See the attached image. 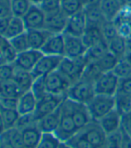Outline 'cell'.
<instances>
[{
	"label": "cell",
	"mask_w": 131,
	"mask_h": 148,
	"mask_svg": "<svg viewBox=\"0 0 131 148\" xmlns=\"http://www.w3.org/2000/svg\"><path fill=\"white\" fill-rule=\"evenodd\" d=\"M88 63L89 61L86 55L76 58L63 57L60 63L58 70L64 75L72 84L81 79L85 68Z\"/></svg>",
	"instance_id": "6da1fadb"
},
{
	"label": "cell",
	"mask_w": 131,
	"mask_h": 148,
	"mask_svg": "<svg viewBox=\"0 0 131 148\" xmlns=\"http://www.w3.org/2000/svg\"><path fill=\"white\" fill-rule=\"evenodd\" d=\"M122 131V142L121 148H131V135L121 127Z\"/></svg>",
	"instance_id": "f907efd6"
},
{
	"label": "cell",
	"mask_w": 131,
	"mask_h": 148,
	"mask_svg": "<svg viewBox=\"0 0 131 148\" xmlns=\"http://www.w3.org/2000/svg\"><path fill=\"white\" fill-rule=\"evenodd\" d=\"M116 110L123 116L131 111V95L122 92H117L115 95Z\"/></svg>",
	"instance_id": "836d02e7"
},
{
	"label": "cell",
	"mask_w": 131,
	"mask_h": 148,
	"mask_svg": "<svg viewBox=\"0 0 131 148\" xmlns=\"http://www.w3.org/2000/svg\"><path fill=\"white\" fill-rule=\"evenodd\" d=\"M95 94L97 93L95 90V83L81 78L71 85L66 93V98L87 105L95 96Z\"/></svg>",
	"instance_id": "7a4b0ae2"
},
{
	"label": "cell",
	"mask_w": 131,
	"mask_h": 148,
	"mask_svg": "<svg viewBox=\"0 0 131 148\" xmlns=\"http://www.w3.org/2000/svg\"><path fill=\"white\" fill-rule=\"evenodd\" d=\"M108 51V42L105 40H103L87 49L86 57L87 58L89 62L97 61L103 55H105Z\"/></svg>",
	"instance_id": "4316f807"
},
{
	"label": "cell",
	"mask_w": 131,
	"mask_h": 148,
	"mask_svg": "<svg viewBox=\"0 0 131 148\" xmlns=\"http://www.w3.org/2000/svg\"><path fill=\"white\" fill-rule=\"evenodd\" d=\"M102 0H81L84 8L86 7H94L100 6Z\"/></svg>",
	"instance_id": "db71d44e"
},
{
	"label": "cell",
	"mask_w": 131,
	"mask_h": 148,
	"mask_svg": "<svg viewBox=\"0 0 131 148\" xmlns=\"http://www.w3.org/2000/svg\"><path fill=\"white\" fill-rule=\"evenodd\" d=\"M102 32L103 36L107 42L114 39L119 35L118 29L115 22L112 21H105L102 25Z\"/></svg>",
	"instance_id": "f35d334b"
},
{
	"label": "cell",
	"mask_w": 131,
	"mask_h": 148,
	"mask_svg": "<svg viewBox=\"0 0 131 148\" xmlns=\"http://www.w3.org/2000/svg\"><path fill=\"white\" fill-rule=\"evenodd\" d=\"M102 74L103 72L100 69V67L98 66V65L97 64V62H95V61L89 62L84 70L82 79L95 83L100 77Z\"/></svg>",
	"instance_id": "d590c367"
},
{
	"label": "cell",
	"mask_w": 131,
	"mask_h": 148,
	"mask_svg": "<svg viewBox=\"0 0 131 148\" xmlns=\"http://www.w3.org/2000/svg\"><path fill=\"white\" fill-rule=\"evenodd\" d=\"M25 32H26V28L22 21V18L12 16L10 18L9 24L7 26V29L5 34L1 37L5 38L7 40H10L13 38L24 33Z\"/></svg>",
	"instance_id": "d4e9b609"
},
{
	"label": "cell",
	"mask_w": 131,
	"mask_h": 148,
	"mask_svg": "<svg viewBox=\"0 0 131 148\" xmlns=\"http://www.w3.org/2000/svg\"><path fill=\"white\" fill-rule=\"evenodd\" d=\"M45 84L47 93L55 95H64L71 87L72 83L58 69L45 77Z\"/></svg>",
	"instance_id": "8992f818"
},
{
	"label": "cell",
	"mask_w": 131,
	"mask_h": 148,
	"mask_svg": "<svg viewBox=\"0 0 131 148\" xmlns=\"http://www.w3.org/2000/svg\"><path fill=\"white\" fill-rule=\"evenodd\" d=\"M15 66L14 63H5L0 65V82L12 80Z\"/></svg>",
	"instance_id": "f6af8a7d"
},
{
	"label": "cell",
	"mask_w": 131,
	"mask_h": 148,
	"mask_svg": "<svg viewBox=\"0 0 131 148\" xmlns=\"http://www.w3.org/2000/svg\"><path fill=\"white\" fill-rule=\"evenodd\" d=\"M124 58L127 60L128 61V63L131 66V51H129V50H128V52L126 53V55H125V57H124Z\"/></svg>",
	"instance_id": "6f0895ef"
},
{
	"label": "cell",
	"mask_w": 131,
	"mask_h": 148,
	"mask_svg": "<svg viewBox=\"0 0 131 148\" xmlns=\"http://www.w3.org/2000/svg\"><path fill=\"white\" fill-rule=\"evenodd\" d=\"M40 51L43 55L64 57V34H51Z\"/></svg>",
	"instance_id": "9a60e30c"
},
{
	"label": "cell",
	"mask_w": 131,
	"mask_h": 148,
	"mask_svg": "<svg viewBox=\"0 0 131 148\" xmlns=\"http://www.w3.org/2000/svg\"><path fill=\"white\" fill-rule=\"evenodd\" d=\"M11 7L9 0H0V18L11 17Z\"/></svg>",
	"instance_id": "c3c4849f"
},
{
	"label": "cell",
	"mask_w": 131,
	"mask_h": 148,
	"mask_svg": "<svg viewBox=\"0 0 131 148\" xmlns=\"http://www.w3.org/2000/svg\"><path fill=\"white\" fill-rule=\"evenodd\" d=\"M84 12L86 17L87 25H98L102 26L103 23L105 22V18L101 11L100 6L94 7H86L84 8Z\"/></svg>",
	"instance_id": "f1b7e54d"
},
{
	"label": "cell",
	"mask_w": 131,
	"mask_h": 148,
	"mask_svg": "<svg viewBox=\"0 0 131 148\" xmlns=\"http://www.w3.org/2000/svg\"><path fill=\"white\" fill-rule=\"evenodd\" d=\"M108 48L109 51L115 55L119 59L123 58L128 52V40L118 35L108 42Z\"/></svg>",
	"instance_id": "484cf974"
},
{
	"label": "cell",
	"mask_w": 131,
	"mask_h": 148,
	"mask_svg": "<svg viewBox=\"0 0 131 148\" xmlns=\"http://www.w3.org/2000/svg\"><path fill=\"white\" fill-rule=\"evenodd\" d=\"M80 131L84 134L94 148H105L107 135L104 133L98 121L93 120L90 124L81 129Z\"/></svg>",
	"instance_id": "8fae6325"
},
{
	"label": "cell",
	"mask_w": 131,
	"mask_h": 148,
	"mask_svg": "<svg viewBox=\"0 0 131 148\" xmlns=\"http://www.w3.org/2000/svg\"><path fill=\"white\" fill-rule=\"evenodd\" d=\"M47 14L38 5H31L29 11L22 17L26 32L30 30L44 29Z\"/></svg>",
	"instance_id": "30bf717a"
},
{
	"label": "cell",
	"mask_w": 131,
	"mask_h": 148,
	"mask_svg": "<svg viewBox=\"0 0 131 148\" xmlns=\"http://www.w3.org/2000/svg\"><path fill=\"white\" fill-rule=\"evenodd\" d=\"M120 79L131 76V66L128 63L127 60L123 58L119 59L117 65L115 66L114 69L112 70Z\"/></svg>",
	"instance_id": "ab89813d"
},
{
	"label": "cell",
	"mask_w": 131,
	"mask_h": 148,
	"mask_svg": "<svg viewBox=\"0 0 131 148\" xmlns=\"http://www.w3.org/2000/svg\"><path fill=\"white\" fill-rule=\"evenodd\" d=\"M78 132V129L74 123L68 102L65 99L62 104V114H61L60 123L55 134L61 142H67Z\"/></svg>",
	"instance_id": "277c9868"
},
{
	"label": "cell",
	"mask_w": 131,
	"mask_h": 148,
	"mask_svg": "<svg viewBox=\"0 0 131 148\" xmlns=\"http://www.w3.org/2000/svg\"><path fill=\"white\" fill-rule=\"evenodd\" d=\"M61 143L55 133H43L37 148H59Z\"/></svg>",
	"instance_id": "8d00e7d4"
},
{
	"label": "cell",
	"mask_w": 131,
	"mask_h": 148,
	"mask_svg": "<svg viewBox=\"0 0 131 148\" xmlns=\"http://www.w3.org/2000/svg\"><path fill=\"white\" fill-rule=\"evenodd\" d=\"M98 123L104 133L106 135H110L121 129L122 115L116 109H114L109 112L107 115L103 117L100 120H98Z\"/></svg>",
	"instance_id": "e0dca14e"
},
{
	"label": "cell",
	"mask_w": 131,
	"mask_h": 148,
	"mask_svg": "<svg viewBox=\"0 0 131 148\" xmlns=\"http://www.w3.org/2000/svg\"><path fill=\"white\" fill-rule=\"evenodd\" d=\"M9 2L12 16L19 18H22L32 5L30 0H9Z\"/></svg>",
	"instance_id": "4dcf8cb0"
},
{
	"label": "cell",
	"mask_w": 131,
	"mask_h": 148,
	"mask_svg": "<svg viewBox=\"0 0 131 148\" xmlns=\"http://www.w3.org/2000/svg\"><path fill=\"white\" fill-rule=\"evenodd\" d=\"M17 105H18V99L17 98L0 96V107L1 108L17 110Z\"/></svg>",
	"instance_id": "bcb514c9"
},
{
	"label": "cell",
	"mask_w": 131,
	"mask_h": 148,
	"mask_svg": "<svg viewBox=\"0 0 131 148\" xmlns=\"http://www.w3.org/2000/svg\"><path fill=\"white\" fill-rule=\"evenodd\" d=\"M10 44L12 48L14 49L16 52V54H19L21 52L26 51L30 49V44H29V40H28V36L26 32L21 35H18L12 40H9Z\"/></svg>",
	"instance_id": "e575fe53"
},
{
	"label": "cell",
	"mask_w": 131,
	"mask_h": 148,
	"mask_svg": "<svg viewBox=\"0 0 131 148\" xmlns=\"http://www.w3.org/2000/svg\"><path fill=\"white\" fill-rule=\"evenodd\" d=\"M120 3L122 8L131 9V0H120Z\"/></svg>",
	"instance_id": "11a10c76"
},
{
	"label": "cell",
	"mask_w": 131,
	"mask_h": 148,
	"mask_svg": "<svg viewBox=\"0 0 131 148\" xmlns=\"http://www.w3.org/2000/svg\"><path fill=\"white\" fill-rule=\"evenodd\" d=\"M61 1L62 0H42L38 5L46 14L61 10Z\"/></svg>",
	"instance_id": "b9f144b4"
},
{
	"label": "cell",
	"mask_w": 131,
	"mask_h": 148,
	"mask_svg": "<svg viewBox=\"0 0 131 148\" xmlns=\"http://www.w3.org/2000/svg\"><path fill=\"white\" fill-rule=\"evenodd\" d=\"M122 142V131L121 129L118 131L107 135L105 148H121Z\"/></svg>",
	"instance_id": "ee69618b"
},
{
	"label": "cell",
	"mask_w": 131,
	"mask_h": 148,
	"mask_svg": "<svg viewBox=\"0 0 131 148\" xmlns=\"http://www.w3.org/2000/svg\"><path fill=\"white\" fill-rule=\"evenodd\" d=\"M82 40L87 49L103 40L104 38L102 32V26L87 25L86 32L82 36Z\"/></svg>",
	"instance_id": "cb8c5ba5"
},
{
	"label": "cell",
	"mask_w": 131,
	"mask_h": 148,
	"mask_svg": "<svg viewBox=\"0 0 131 148\" xmlns=\"http://www.w3.org/2000/svg\"><path fill=\"white\" fill-rule=\"evenodd\" d=\"M11 17L0 18V36H3L5 34V32L7 29V26H8V24H9V21H10Z\"/></svg>",
	"instance_id": "f5cc1de1"
},
{
	"label": "cell",
	"mask_w": 131,
	"mask_h": 148,
	"mask_svg": "<svg viewBox=\"0 0 131 148\" xmlns=\"http://www.w3.org/2000/svg\"><path fill=\"white\" fill-rule=\"evenodd\" d=\"M64 34V57L76 58L86 55L87 48L82 40V37H76Z\"/></svg>",
	"instance_id": "4fadbf2b"
},
{
	"label": "cell",
	"mask_w": 131,
	"mask_h": 148,
	"mask_svg": "<svg viewBox=\"0 0 131 148\" xmlns=\"http://www.w3.org/2000/svg\"><path fill=\"white\" fill-rule=\"evenodd\" d=\"M0 113L5 124V131L16 127L21 115L17 110H11V109H5L0 107Z\"/></svg>",
	"instance_id": "f546056e"
},
{
	"label": "cell",
	"mask_w": 131,
	"mask_h": 148,
	"mask_svg": "<svg viewBox=\"0 0 131 148\" xmlns=\"http://www.w3.org/2000/svg\"><path fill=\"white\" fill-rule=\"evenodd\" d=\"M23 92L13 80L0 82V96L18 99Z\"/></svg>",
	"instance_id": "83f0119b"
},
{
	"label": "cell",
	"mask_w": 131,
	"mask_h": 148,
	"mask_svg": "<svg viewBox=\"0 0 131 148\" xmlns=\"http://www.w3.org/2000/svg\"><path fill=\"white\" fill-rule=\"evenodd\" d=\"M61 114H62V105L54 112L38 120L37 125L40 131L42 133H55L60 123Z\"/></svg>",
	"instance_id": "ac0fdd59"
},
{
	"label": "cell",
	"mask_w": 131,
	"mask_h": 148,
	"mask_svg": "<svg viewBox=\"0 0 131 148\" xmlns=\"http://www.w3.org/2000/svg\"><path fill=\"white\" fill-rule=\"evenodd\" d=\"M118 92H122L131 95V76L120 79Z\"/></svg>",
	"instance_id": "7dc6e473"
},
{
	"label": "cell",
	"mask_w": 131,
	"mask_h": 148,
	"mask_svg": "<svg viewBox=\"0 0 131 148\" xmlns=\"http://www.w3.org/2000/svg\"><path fill=\"white\" fill-rule=\"evenodd\" d=\"M101 11L106 21L114 22L122 10L120 0H102Z\"/></svg>",
	"instance_id": "7402d4cb"
},
{
	"label": "cell",
	"mask_w": 131,
	"mask_h": 148,
	"mask_svg": "<svg viewBox=\"0 0 131 148\" xmlns=\"http://www.w3.org/2000/svg\"><path fill=\"white\" fill-rule=\"evenodd\" d=\"M12 80L18 85L19 88L24 92L30 91L31 89V86L33 84L35 78L32 75L31 72L23 70V69H21L15 66Z\"/></svg>",
	"instance_id": "603a6c76"
},
{
	"label": "cell",
	"mask_w": 131,
	"mask_h": 148,
	"mask_svg": "<svg viewBox=\"0 0 131 148\" xmlns=\"http://www.w3.org/2000/svg\"><path fill=\"white\" fill-rule=\"evenodd\" d=\"M120 78L113 73H103L98 79L95 82V90L97 94L115 96L119 90Z\"/></svg>",
	"instance_id": "52a82bcc"
},
{
	"label": "cell",
	"mask_w": 131,
	"mask_h": 148,
	"mask_svg": "<svg viewBox=\"0 0 131 148\" xmlns=\"http://www.w3.org/2000/svg\"><path fill=\"white\" fill-rule=\"evenodd\" d=\"M118 61L119 58L115 55H113L111 52L108 51L105 55H103L100 59L95 62H97V64L98 65L103 73H105V72L112 71L114 69L115 66L117 65Z\"/></svg>",
	"instance_id": "d6a6232c"
},
{
	"label": "cell",
	"mask_w": 131,
	"mask_h": 148,
	"mask_svg": "<svg viewBox=\"0 0 131 148\" xmlns=\"http://www.w3.org/2000/svg\"><path fill=\"white\" fill-rule=\"evenodd\" d=\"M30 91L34 93V95L36 96L38 101L45 96L47 93V89H46V84H45V77L36 78L33 82Z\"/></svg>",
	"instance_id": "60d3db41"
},
{
	"label": "cell",
	"mask_w": 131,
	"mask_h": 148,
	"mask_svg": "<svg viewBox=\"0 0 131 148\" xmlns=\"http://www.w3.org/2000/svg\"><path fill=\"white\" fill-rule=\"evenodd\" d=\"M59 148H72V147L71 145H69L65 142H62V143H61V145H60V146H59Z\"/></svg>",
	"instance_id": "680465c9"
},
{
	"label": "cell",
	"mask_w": 131,
	"mask_h": 148,
	"mask_svg": "<svg viewBox=\"0 0 131 148\" xmlns=\"http://www.w3.org/2000/svg\"><path fill=\"white\" fill-rule=\"evenodd\" d=\"M63 57L43 55L39 61L31 71L34 78L46 77L49 74L56 71Z\"/></svg>",
	"instance_id": "9c48e42d"
},
{
	"label": "cell",
	"mask_w": 131,
	"mask_h": 148,
	"mask_svg": "<svg viewBox=\"0 0 131 148\" xmlns=\"http://www.w3.org/2000/svg\"><path fill=\"white\" fill-rule=\"evenodd\" d=\"M84 9L81 0H62L61 11L66 16H72Z\"/></svg>",
	"instance_id": "1f68e13d"
},
{
	"label": "cell",
	"mask_w": 131,
	"mask_h": 148,
	"mask_svg": "<svg viewBox=\"0 0 131 148\" xmlns=\"http://www.w3.org/2000/svg\"><path fill=\"white\" fill-rule=\"evenodd\" d=\"M38 99L34 95V93L30 90L24 92L18 98V105L17 110L21 116L33 114L37 109Z\"/></svg>",
	"instance_id": "d6986e66"
},
{
	"label": "cell",
	"mask_w": 131,
	"mask_h": 148,
	"mask_svg": "<svg viewBox=\"0 0 131 148\" xmlns=\"http://www.w3.org/2000/svg\"><path fill=\"white\" fill-rule=\"evenodd\" d=\"M30 3L33 4V5H39L41 3L42 0H30Z\"/></svg>",
	"instance_id": "94428289"
},
{
	"label": "cell",
	"mask_w": 131,
	"mask_h": 148,
	"mask_svg": "<svg viewBox=\"0 0 131 148\" xmlns=\"http://www.w3.org/2000/svg\"><path fill=\"white\" fill-rule=\"evenodd\" d=\"M67 21L68 16H66L61 10L48 14L46 17L44 29L47 30L51 34L64 33Z\"/></svg>",
	"instance_id": "2e32d148"
},
{
	"label": "cell",
	"mask_w": 131,
	"mask_h": 148,
	"mask_svg": "<svg viewBox=\"0 0 131 148\" xmlns=\"http://www.w3.org/2000/svg\"><path fill=\"white\" fill-rule=\"evenodd\" d=\"M122 128L128 133L131 132V111L122 116Z\"/></svg>",
	"instance_id": "681fc988"
},
{
	"label": "cell",
	"mask_w": 131,
	"mask_h": 148,
	"mask_svg": "<svg viewBox=\"0 0 131 148\" xmlns=\"http://www.w3.org/2000/svg\"><path fill=\"white\" fill-rule=\"evenodd\" d=\"M86 27H87L86 17L84 10H82L72 16L68 17L64 33L76 37H82L86 32Z\"/></svg>",
	"instance_id": "5bb4252c"
},
{
	"label": "cell",
	"mask_w": 131,
	"mask_h": 148,
	"mask_svg": "<svg viewBox=\"0 0 131 148\" xmlns=\"http://www.w3.org/2000/svg\"><path fill=\"white\" fill-rule=\"evenodd\" d=\"M66 96L64 95H55L47 93L45 96L38 101L37 109L33 113L36 121L39 120L43 117H45L50 113L56 110L63 104Z\"/></svg>",
	"instance_id": "5b68a950"
},
{
	"label": "cell",
	"mask_w": 131,
	"mask_h": 148,
	"mask_svg": "<svg viewBox=\"0 0 131 148\" xmlns=\"http://www.w3.org/2000/svg\"><path fill=\"white\" fill-rule=\"evenodd\" d=\"M5 132V124H4V121L1 116V113H0V136L4 134Z\"/></svg>",
	"instance_id": "9f6ffc18"
},
{
	"label": "cell",
	"mask_w": 131,
	"mask_h": 148,
	"mask_svg": "<svg viewBox=\"0 0 131 148\" xmlns=\"http://www.w3.org/2000/svg\"><path fill=\"white\" fill-rule=\"evenodd\" d=\"M26 33L28 36L30 49L36 50H40L51 35V33L45 29L30 30L27 31Z\"/></svg>",
	"instance_id": "44dd1931"
},
{
	"label": "cell",
	"mask_w": 131,
	"mask_h": 148,
	"mask_svg": "<svg viewBox=\"0 0 131 148\" xmlns=\"http://www.w3.org/2000/svg\"><path fill=\"white\" fill-rule=\"evenodd\" d=\"M87 108L92 119L98 121L116 108L115 96L95 94V96L87 104Z\"/></svg>",
	"instance_id": "3957f363"
},
{
	"label": "cell",
	"mask_w": 131,
	"mask_h": 148,
	"mask_svg": "<svg viewBox=\"0 0 131 148\" xmlns=\"http://www.w3.org/2000/svg\"><path fill=\"white\" fill-rule=\"evenodd\" d=\"M42 56L43 54L40 50L30 49L17 54L14 61V65L18 68L31 72Z\"/></svg>",
	"instance_id": "7c38bea8"
},
{
	"label": "cell",
	"mask_w": 131,
	"mask_h": 148,
	"mask_svg": "<svg viewBox=\"0 0 131 148\" xmlns=\"http://www.w3.org/2000/svg\"><path fill=\"white\" fill-rule=\"evenodd\" d=\"M5 132L15 148H24L23 141H22V135L20 129L14 127L10 130H6Z\"/></svg>",
	"instance_id": "7bdbcfd3"
},
{
	"label": "cell",
	"mask_w": 131,
	"mask_h": 148,
	"mask_svg": "<svg viewBox=\"0 0 131 148\" xmlns=\"http://www.w3.org/2000/svg\"><path fill=\"white\" fill-rule=\"evenodd\" d=\"M68 105L71 110L74 123L78 129V131L85 128L87 125L90 124L93 119L90 115V112L87 108V105L80 102H76L66 98Z\"/></svg>",
	"instance_id": "ba28073f"
},
{
	"label": "cell",
	"mask_w": 131,
	"mask_h": 148,
	"mask_svg": "<svg viewBox=\"0 0 131 148\" xmlns=\"http://www.w3.org/2000/svg\"><path fill=\"white\" fill-rule=\"evenodd\" d=\"M128 40V50L131 51V39L127 40Z\"/></svg>",
	"instance_id": "6125c7cd"
},
{
	"label": "cell",
	"mask_w": 131,
	"mask_h": 148,
	"mask_svg": "<svg viewBox=\"0 0 131 148\" xmlns=\"http://www.w3.org/2000/svg\"><path fill=\"white\" fill-rule=\"evenodd\" d=\"M5 63H7V62H6L5 58H4L3 54L1 53V51H0V65H3V64H5Z\"/></svg>",
	"instance_id": "91938a15"
},
{
	"label": "cell",
	"mask_w": 131,
	"mask_h": 148,
	"mask_svg": "<svg viewBox=\"0 0 131 148\" xmlns=\"http://www.w3.org/2000/svg\"><path fill=\"white\" fill-rule=\"evenodd\" d=\"M0 148H15L13 143L10 141L6 132L0 136Z\"/></svg>",
	"instance_id": "816d5d0a"
},
{
	"label": "cell",
	"mask_w": 131,
	"mask_h": 148,
	"mask_svg": "<svg viewBox=\"0 0 131 148\" xmlns=\"http://www.w3.org/2000/svg\"><path fill=\"white\" fill-rule=\"evenodd\" d=\"M20 130L22 135L24 148H37L43 134L38 128L37 123L25 127Z\"/></svg>",
	"instance_id": "ffe728a7"
},
{
	"label": "cell",
	"mask_w": 131,
	"mask_h": 148,
	"mask_svg": "<svg viewBox=\"0 0 131 148\" xmlns=\"http://www.w3.org/2000/svg\"><path fill=\"white\" fill-rule=\"evenodd\" d=\"M65 143L71 145L72 148H94L80 130Z\"/></svg>",
	"instance_id": "74e56055"
}]
</instances>
